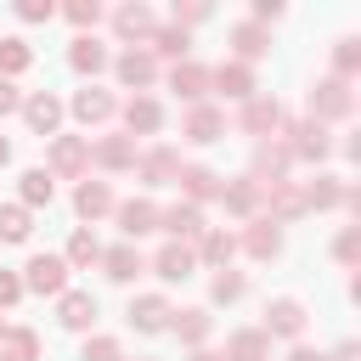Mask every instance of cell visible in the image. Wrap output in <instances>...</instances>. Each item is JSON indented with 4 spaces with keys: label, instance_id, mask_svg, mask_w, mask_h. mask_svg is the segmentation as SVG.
Returning <instances> with one entry per match:
<instances>
[{
    "label": "cell",
    "instance_id": "277c9868",
    "mask_svg": "<svg viewBox=\"0 0 361 361\" xmlns=\"http://www.w3.org/2000/svg\"><path fill=\"white\" fill-rule=\"evenodd\" d=\"M90 169V141L85 135H51V180H79Z\"/></svg>",
    "mask_w": 361,
    "mask_h": 361
},
{
    "label": "cell",
    "instance_id": "4316f807",
    "mask_svg": "<svg viewBox=\"0 0 361 361\" xmlns=\"http://www.w3.org/2000/svg\"><path fill=\"white\" fill-rule=\"evenodd\" d=\"M90 164H102V169H135V141L130 135H102L90 147Z\"/></svg>",
    "mask_w": 361,
    "mask_h": 361
},
{
    "label": "cell",
    "instance_id": "7c38bea8",
    "mask_svg": "<svg viewBox=\"0 0 361 361\" xmlns=\"http://www.w3.org/2000/svg\"><path fill=\"white\" fill-rule=\"evenodd\" d=\"M113 214H118V231H124V243H141L147 231H158V203H147V197L113 203Z\"/></svg>",
    "mask_w": 361,
    "mask_h": 361
},
{
    "label": "cell",
    "instance_id": "c3c4849f",
    "mask_svg": "<svg viewBox=\"0 0 361 361\" xmlns=\"http://www.w3.org/2000/svg\"><path fill=\"white\" fill-rule=\"evenodd\" d=\"M6 113H23V90L11 85V79H0V118Z\"/></svg>",
    "mask_w": 361,
    "mask_h": 361
},
{
    "label": "cell",
    "instance_id": "f1b7e54d",
    "mask_svg": "<svg viewBox=\"0 0 361 361\" xmlns=\"http://www.w3.org/2000/svg\"><path fill=\"white\" fill-rule=\"evenodd\" d=\"M68 62H73V73H102L113 56H107V45H102L96 34H79V39L68 45Z\"/></svg>",
    "mask_w": 361,
    "mask_h": 361
},
{
    "label": "cell",
    "instance_id": "60d3db41",
    "mask_svg": "<svg viewBox=\"0 0 361 361\" xmlns=\"http://www.w3.org/2000/svg\"><path fill=\"white\" fill-rule=\"evenodd\" d=\"M28 62H34L28 39H17V34H11V39H0V79H17V73H23Z\"/></svg>",
    "mask_w": 361,
    "mask_h": 361
},
{
    "label": "cell",
    "instance_id": "83f0119b",
    "mask_svg": "<svg viewBox=\"0 0 361 361\" xmlns=\"http://www.w3.org/2000/svg\"><path fill=\"white\" fill-rule=\"evenodd\" d=\"M209 327H214V316H209V310H197V305H192V310H175V316H169V333H175L180 344H192V350H203Z\"/></svg>",
    "mask_w": 361,
    "mask_h": 361
},
{
    "label": "cell",
    "instance_id": "74e56055",
    "mask_svg": "<svg viewBox=\"0 0 361 361\" xmlns=\"http://www.w3.org/2000/svg\"><path fill=\"white\" fill-rule=\"evenodd\" d=\"M34 231V214L23 203H0V243H28Z\"/></svg>",
    "mask_w": 361,
    "mask_h": 361
},
{
    "label": "cell",
    "instance_id": "681fc988",
    "mask_svg": "<svg viewBox=\"0 0 361 361\" xmlns=\"http://www.w3.org/2000/svg\"><path fill=\"white\" fill-rule=\"evenodd\" d=\"M276 17H282V0H254V28H265Z\"/></svg>",
    "mask_w": 361,
    "mask_h": 361
},
{
    "label": "cell",
    "instance_id": "ee69618b",
    "mask_svg": "<svg viewBox=\"0 0 361 361\" xmlns=\"http://www.w3.org/2000/svg\"><path fill=\"white\" fill-rule=\"evenodd\" d=\"M62 17H68L73 28H96V23H102V6H96V0H68Z\"/></svg>",
    "mask_w": 361,
    "mask_h": 361
},
{
    "label": "cell",
    "instance_id": "7a4b0ae2",
    "mask_svg": "<svg viewBox=\"0 0 361 361\" xmlns=\"http://www.w3.org/2000/svg\"><path fill=\"white\" fill-rule=\"evenodd\" d=\"M355 113V90H350V79H316L310 85V118L316 124H333V118H350Z\"/></svg>",
    "mask_w": 361,
    "mask_h": 361
},
{
    "label": "cell",
    "instance_id": "44dd1931",
    "mask_svg": "<svg viewBox=\"0 0 361 361\" xmlns=\"http://www.w3.org/2000/svg\"><path fill=\"white\" fill-rule=\"evenodd\" d=\"M152 271H158L164 282H186V276L197 271V254H192L186 243H164V248L152 254Z\"/></svg>",
    "mask_w": 361,
    "mask_h": 361
},
{
    "label": "cell",
    "instance_id": "e0dca14e",
    "mask_svg": "<svg viewBox=\"0 0 361 361\" xmlns=\"http://www.w3.org/2000/svg\"><path fill=\"white\" fill-rule=\"evenodd\" d=\"M169 90H175L180 102H192V107H197V102L209 96V68H203V62H192V56H186V62H175V68H169Z\"/></svg>",
    "mask_w": 361,
    "mask_h": 361
},
{
    "label": "cell",
    "instance_id": "603a6c76",
    "mask_svg": "<svg viewBox=\"0 0 361 361\" xmlns=\"http://www.w3.org/2000/svg\"><path fill=\"white\" fill-rule=\"evenodd\" d=\"M68 107H73V118H79V124H107V118L118 113V102H113L107 90H96V85H85Z\"/></svg>",
    "mask_w": 361,
    "mask_h": 361
},
{
    "label": "cell",
    "instance_id": "52a82bcc",
    "mask_svg": "<svg viewBox=\"0 0 361 361\" xmlns=\"http://www.w3.org/2000/svg\"><path fill=\"white\" fill-rule=\"evenodd\" d=\"M158 231L169 243H186L192 248V237H203V209L197 203H169V209H158Z\"/></svg>",
    "mask_w": 361,
    "mask_h": 361
},
{
    "label": "cell",
    "instance_id": "11a10c76",
    "mask_svg": "<svg viewBox=\"0 0 361 361\" xmlns=\"http://www.w3.org/2000/svg\"><path fill=\"white\" fill-rule=\"evenodd\" d=\"M192 361H226V355H214V350H192Z\"/></svg>",
    "mask_w": 361,
    "mask_h": 361
},
{
    "label": "cell",
    "instance_id": "8d00e7d4",
    "mask_svg": "<svg viewBox=\"0 0 361 361\" xmlns=\"http://www.w3.org/2000/svg\"><path fill=\"white\" fill-rule=\"evenodd\" d=\"M338 203H344V180H333V175L305 180V209H338Z\"/></svg>",
    "mask_w": 361,
    "mask_h": 361
},
{
    "label": "cell",
    "instance_id": "7dc6e473",
    "mask_svg": "<svg viewBox=\"0 0 361 361\" xmlns=\"http://www.w3.org/2000/svg\"><path fill=\"white\" fill-rule=\"evenodd\" d=\"M17 299H23V276L17 271H0V310H11Z\"/></svg>",
    "mask_w": 361,
    "mask_h": 361
},
{
    "label": "cell",
    "instance_id": "d590c367",
    "mask_svg": "<svg viewBox=\"0 0 361 361\" xmlns=\"http://www.w3.org/2000/svg\"><path fill=\"white\" fill-rule=\"evenodd\" d=\"M231 254H237V237H231V231H203V243H197V259H203V265L226 271Z\"/></svg>",
    "mask_w": 361,
    "mask_h": 361
},
{
    "label": "cell",
    "instance_id": "816d5d0a",
    "mask_svg": "<svg viewBox=\"0 0 361 361\" xmlns=\"http://www.w3.org/2000/svg\"><path fill=\"white\" fill-rule=\"evenodd\" d=\"M327 361H361V344H355V338H344V344H338Z\"/></svg>",
    "mask_w": 361,
    "mask_h": 361
},
{
    "label": "cell",
    "instance_id": "7402d4cb",
    "mask_svg": "<svg viewBox=\"0 0 361 361\" xmlns=\"http://www.w3.org/2000/svg\"><path fill=\"white\" fill-rule=\"evenodd\" d=\"M56 322H62L68 333H90V322H96V299L79 293V288H68V293L56 299Z\"/></svg>",
    "mask_w": 361,
    "mask_h": 361
},
{
    "label": "cell",
    "instance_id": "d6a6232c",
    "mask_svg": "<svg viewBox=\"0 0 361 361\" xmlns=\"http://www.w3.org/2000/svg\"><path fill=\"white\" fill-rule=\"evenodd\" d=\"M186 45H192V39H186V28H175V23H158L152 39H147V51H152V56H169V62H186Z\"/></svg>",
    "mask_w": 361,
    "mask_h": 361
},
{
    "label": "cell",
    "instance_id": "db71d44e",
    "mask_svg": "<svg viewBox=\"0 0 361 361\" xmlns=\"http://www.w3.org/2000/svg\"><path fill=\"white\" fill-rule=\"evenodd\" d=\"M6 164H11V141L0 135V169H6Z\"/></svg>",
    "mask_w": 361,
    "mask_h": 361
},
{
    "label": "cell",
    "instance_id": "ac0fdd59",
    "mask_svg": "<svg viewBox=\"0 0 361 361\" xmlns=\"http://www.w3.org/2000/svg\"><path fill=\"white\" fill-rule=\"evenodd\" d=\"M237 248H248L254 259H276V254H282V231H276V220L254 214V220H248V231L237 237Z\"/></svg>",
    "mask_w": 361,
    "mask_h": 361
},
{
    "label": "cell",
    "instance_id": "f6af8a7d",
    "mask_svg": "<svg viewBox=\"0 0 361 361\" xmlns=\"http://www.w3.org/2000/svg\"><path fill=\"white\" fill-rule=\"evenodd\" d=\"M333 254H338V265H355L361 259V226H344L338 243H333Z\"/></svg>",
    "mask_w": 361,
    "mask_h": 361
},
{
    "label": "cell",
    "instance_id": "7bdbcfd3",
    "mask_svg": "<svg viewBox=\"0 0 361 361\" xmlns=\"http://www.w3.org/2000/svg\"><path fill=\"white\" fill-rule=\"evenodd\" d=\"M79 361H124V344H118V338H107V333H96V338H85Z\"/></svg>",
    "mask_w": 361,
    "mask_h": 361
},
{
    "label": "cell",
    "instance_id": "d6986e66",
    "mask_svg": "<svg viewBox=\"0 0 361 361\" xmlns=\"http://www.w3.org/2000/svg\"><path fill=\"white\" fill-rule=\"evenodd\" d=\"M169 316H175V310H169L164 293H141V299H130V327H135V333H164Z\"/></svg>",
    "mask_w": 361,
    "mask_h": 361
},
{
    "label": "cell",
    "instance_id": "6da1fadb",
    "mask_svg": "<svg viewBox=\"0 0 361 361\" xmlns=\"http://www.w3.org/2000/svg\"><path fill=\"white\" fill-rule=\"evenodd\" d=\"M282 147H288V158H299V164H327V158H333V135H327V124H316V118L282 124Z\"/></svg>",
    "mask_w": 361,
    "mask_h": 361
},
{
    "label": "cell",
    "instance_id": "f907efd6",
    "mask_svg": "<svg viewBox=\"0 0 361 361\" xmlns=\"http://www.w3.org/2000/svg\"><path fill=\"white\" fill-rule=\"evenodd\" d=\"M203 17H209V6H197V0L175 6V28H186V23H203Z\"/></svg>",
    "mask_w": 361,
    "mask_h": 361
},
{
    "label": "cell",
    "instance_id": "e575fe53",
    "mask_svg": "<svg viewBox=\"0 0 361 361\" xmlns=\"http://www.w3.org/2000/svg\"><path fill=\"white\" fill-rule=\"evenodd\" d=\"M0 361H39V333H34V327H6Z\"/></svg>",
    "mask_w": 361,
    "mask_h": 361
},
{
    "label": "cell",
    "instance_id": "ab89813d",
    "mask_svg": "<svg viewBox=\"0 0 361 361\" xmlns=\"http://www.w3.org/2000/svg\"><path fill=\"white\" fill-rule=\"evenodd\" d=\"M355 73H361V39L344 34V39L333 45V79H355Z\"/></svg>",
    "mask_w": 361,
    "mask_h": 361
},
{
    "label": "cell",
    "instance_id": "6f0895ef",
    "mask_svg": "<svg viewBox=\"0 0 361 361\" xmlns=\"http://www.w3.org/2000/svg\"><path fill=\"white\" fill-rule=\"evenodd\" d=\"M141 361H147V355H141Z\"/></svg>",
    "mask_w": 361,
    "mask_h": 361
},
{
    "label": "cell",
    "instance_id": "3957f363",
    "mask_svg": "<svg viewBox=\"0 0 361 361\" xmlns=\"http://www.w3.org/2000/svg\"><path fill=\"white\" fill-rule=\"evenodd\" d=\"M23 293L62 299V293H68V259H62V254H34V259L23 265Z\"/></svg>",
    "mask_w": 361,
    "mask_h": 361
},
{
    "label": "cell",
    "instance_id": "1f68e13d",
    "mask_svg": "<svg viewBox=\"0 0 361 361\" xmlns=\"http://www.w3.org/2000/svg\"><path fill=\"white\" fill-rule=\"evenodd\" d=\"M231 51H237V62L248 68V62H259V56L271 51V34L254 28V23H237V28H231Z\"/></svg>",
    "mask_w": 361,
    "mask_h": 361
},
{
    "label": "cell",
    "instance_id": "5b68a950",
    "mask_svg": "<svg viewBox=\"0 0 361 361\" xmlns=\"http://www.w3.org/2000/svg\"><path fill=\"white\" fill-rule=\"evenodd\" d=\"M237 130H243V135H254V141H271V135L282 130V102H276V96H248V102H243Z\"/></svg>",
    "mask_w": 361,
    "mask_h": 361
},
{
    "label": "cell",
    "instance_id": "f5cc1de1",
    "mask_svg": "<svg viewBox=\"0 0 361 361\" xmlns=\"http://www.w3.org/2000/svg\"><path fill=\"white\" fill-rule=\"evenodd\" d=\"M288 361H327V355H322V350H305V344H293V355H288Z\"/></svg>",
    "mask_w": 361,
    "mask_h": 361
},
{
    "label": "cell",
    "instance_id": "2e32d148",
    "mask_svg": "<svg viewBox=\"0 0 361 361\" xmlns=\"http://www.w3.org/2000/svg\"><path fill=\"white\" fill-rule=\"evenodd\" d=\"M175 180H180V192H186L180 203H197V209H203L209 197H220V186H226L209 164H180V175H175Z\"/></svg>",
    "mask_w": 361,
    "mask_h": 361
},
{
    "label": "cell",
    "instance_id": "f35d334b",
    "mask_svg": "<svg viewBox=\"0 0 361 361\" xmlns=\"http://www.w3.org/2000/svg\"><path fill=\"white\" fill-rule=\"evenodd\" d=\"M51 197H56L51 169H23V209H39V203H51Z\"/></svg>",
    "mask_w": 361,
    "mask_h": 361
},
{
    "label": "cell",
    "instance_id": "4fadbf2b",
    "mask_svg": "<svg viewBox=\"0 0 361 361\" xmlns=\"http://www.w3.org/2000/svg\"><path fill=\"white\" fill-rule=\"evenodd\" d=\"M152 28H158V17H152V6H141V0H130V6H118V11H113V34H118V39L147 45V39H152Z\"/></svg>",
    "mask_w": 361,
    "mask_h": 361
},
{
    "label": "cell",
    "instance_id": "30bf717a",
    "mask_svg": "<svg viewBox=\"0 0 361 361\" xmlns=\"http://www.w3.org/2000/svg\"><path fill=\"white\" fill-rule=\"evenodd\" d=\"M180 135H186L192 147H209V141H220V135H226V113H220V107H209V102H197V107H186Z\"/></svg>",
    "mask_w": 361,
    "mask_h": 361
},
{
    "label": "cell",
    "instance_id": "4dcf8cb0",
    "mask_svg": "<svg viewBox=\"0 0 361 361\" xmlns=\"http://www.w3.org/2000/svg\"><path fill=\"white\" fill-rule=\"evenodd\" d=\"M265 355H271V338L259 327H237L226 338V361H265Z\"/></svg>",
    "mask_w": 361,
    "mask_h": 361
},
{
    "label": "cell",
    "instance_id": "f546056e",
    "mask_svg": "<svg viewBox=\"0 0 361 361\" xmlns=\"http://www.w3.org/2000/svg\"><path fill=\"white\" fill-rule=\"evenodd\" d=\"M107 209H113L107 180H79V192H73V214H79V220H102Z\"/></svg>",
    "mask_w": 361,
    "mask_h": 361
},
{
    "label": "cell",
    "instance_id": "484cf974",
    "mask_svg": "<svg viewBox=\"0 0 361 361\" xmlns=\"http://www.w3.org/2000/svg\"><path fill=\"white\" fill-rule=\"evenodd\" d=\"M124 130H130V135H152V130H164V107H158L152 96H130V102H124Z\"/></svg>",
    "mask_w": 361,
    "mask_h": 361
},
{
    "label": "cell",
    "instance_id": "ffe728a7",
    "mask_svg": "<svg viewBox=\"0 0 361 361\" xmlns=\"http://www.w3.org/2000/svg\"><path fill=\"white\" fill-rule=\"evenodd\" d=\"M220 203H226V214H237V220H254L259 214V203H265V192L243 175V180H226L220 186Z\"/></svg>",
    "mask_w": 361,
    "mask_h": 361
},
{
    "label": "cell",
    "instance_id": "ba28073f",
    "mask_svg": "<svg viewBox=\"0 0 361 361\" xmlns=\"http://www.w3.org/2000/svg\"><path fill=\"white\" fill-rule=\"evenodd\" d=\"M305 322H310V316H305V305L282 293V299H271V305H265V327H259V333H265V338H299V333H305Z\"/></svg>",
    "mask_w": 361,
    "mask_h": 361
},
{
    "label": "cell",
    "instance_id": "836d02e7",
    "mask_svg": "<svg viewBox=\"0 0 361 361\" xmlns=\"http://www.w3.org/2000/svg\"><path fill=\"white\" fill-rule=\"evenodd\" d=\"M68 271H85V265H102V243H96V231L90 226H79L73 237H68Z\"/></svg>",
    "mask_w": 361,
    "mask_h": 361
},
{
    "label": "cell",
    "instance_id": "8fae6325",
    "mask_svg": "<svg viewBox=\"0 0 361 361\" xmlns=\"http://www.w3.org/2000/svg\"><path fill=\"white\" fill-rule=\"evenodd\" d=\"M259 209H265V220H276V226H282V220H299V214H305V186H299V180H276V186H265V203H259Z\"/></svg>",
    "mask_w": 361,
    "mask_h": 361
},
{
    "label": "cell",
    "instance_id": "5bb4252c",
    "mask_svg": "<svg viewBox=\"0 0 361 361\" xmlns=\"http://www.w3.org/2000/svg\"><path fill=\"white\" fill-rule=\"evenodd\" d=\"M209 90H220L226 102H248V96H254V68L220 62V68H209Z\"/></svg>",
    "mask_w": 361,
    "mask_h": 361
},
{
    "label": "cell",
    "instance_id": "9f6ffc18",
    "mask_svg": "<svg viewBox=\"0 0 361 361\" xmlns=\"http://www.w3.org/2000/svg\"><path fill=\"white\" fill-rule=\"evenodd\" d=\"M0 338H6V322H0Z\"/></svg>",
    "mask_w": 361,
    "mask_h": 361
},
{
    "label": "cell",
    "instance_id": "9c48e42d",
    "mask_svg": "<svg viewBox=\"0 0 361 361\" xmlns=\"http://www.w3.org/2000/svg\"><path fill=\"white\" fill-rule=\"evenodd\" d=\"M288 164H293V158H288V147H282V141H259V147H254V169H248V180L265 192V186L288 180Z\"/></svg>",
    "mask_w": 361,
    "mask_h": 361
},
{
    "label": "cell",
    "instance_id": "b9f144b4",
    "mask_svg": "<svg viewBox=\"0 0 361 361\" xmlns=\"http://www.w3.org/2000/svg\"><path fill=\"white\" fill-rule=\"evenodd\" d=\"M243 288H248V282H243V271H231V265H226V271H214V282H209L214 305H237V299H243Z\"/></svg>",
    "mask_w": 361,
    "mask_h": 361
},
{
    "label": "cell",
    "instance_id": "8992f818",
    "mask_svg": "<svg viewBox=\"0 0 361 361\" xmlns=\"http://www.w3.org/2000/svg\"><path fill=\"white\" fill-rule=\"evenodd\" d=\"M113 73H118V85H130V90L141 96V90L158 79V56H152L147 45H130L124 56H113Z\"/></svg>",
    "mask_w": 361,
    "mask_h": 361
},
{
    "label": "cell",
    "instance_id": "cb8c5ba5",
    "mask_svg": "<svg viewBox=\"0 0 361 361\" xmlns=\"http://www.w3.org/2000/svg\"><path fill=\"white\" fill-rule=\"evenodd\" d=\"M135 169H141L147 186H169V180L180 175V158H175V147H152V152L135 158Z\"/></svg>",
    "mask_w": 361,
    "mask_h": 361
},
{
    "label": "cell",
    "instance_id": "9a60e30c",
    "mask_svg": "<svg viewBox=\"0 0 361 361\" xmlns=\"http://www.w3.org/2000/svg\"><path fill=\"white\" fill-rule=\"evenodd\" d=\"M23 118H28L34 135H56L62 130V102L51 90H34V96H23Z\"/></svg>",
    "mask_w": 361,
    "mask_h": 361
},
{
    "label": "cell",
    "instance_id": "d4e9b609",
    "mask_svg": "<svg viewBox=\"0 0 361 361\" xmlns=\"http://www.w3.org/2000/svg\"><path fill=\"white\" fill-rule=\"evenodd\" d=\"M102 271H107L113 282H135V276L147 271V259H141L135 243H118V248H102Z\"/></svg>",
    "mask_w": 361,
    "mask_h": 361
},
{
    "label": "cell",
    "instance_id": "bcb514c9",
    "mask_svg": "<svg viewBox=\"0 0 361 361\" xmlns=\"http://www.w3.org/2000/svg\"><path fill=\"white\" fill-rule=\"evenodd\" d=\"M17 17H23V23H51L56 6H51V0H17Z\"/></svg>",
    "mask_w": 361,
    "mask_h": 361
}]
</instances>
